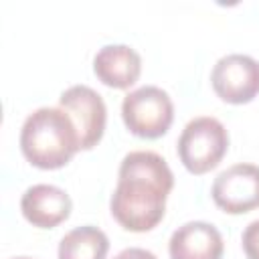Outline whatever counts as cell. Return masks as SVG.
Here are the masks:
<instances>
[{"mask_svg":"<svg viewBox=\"0 0 259 259\" xmlns=\"http://www.w3.org/2000/svg\"><path fill=\"white\" fill-rule=\"evenodd\" d=\"M178 158L192 174H206L221 164L229 148V134L217 117L190 119L178 138Z\"/></svg>","mask_w":259,"mask_h":259,"instance_id":"obj_3","label":"cell"},{"mask_svg":"<svg viewBox=\"0 0 259 259\" xmlns=\"http://www.w3.org/2000/svg\"><path fill=\"white\" fill-rule=\"evenodd\" d=\"M59 105L75 121L81 140V150H91L93 146H97V142L103 138L107 121L103 97L87 85H73L61 93Z\"/></svg>","mask_w":259,"mask_h":259,"instance_id":"obj_7","label":"cell"},{"mask_svg":"<svg viewBox=\"0 0 259 259\" xmlns=\"http://www.w3.org/2000/svg\"><path fill=\"white\" fill-rule=\"evenodd\" d=\"M93 73L107 87L127 89L142 73V57L127 45H105L93 57Z\"/></svg>","mask_w":259,"mask_h":259,"instance_id":"obj_10","label":"cell"},{"mask_svg":"<svg viewBox=\"0 0 259 259\" xmlns=\"http://www.w3.org/2000/svg\"><path fill=\"white\" fill-rule=\"evenodd\" d=\"M12 259H32V257H12Z\"/></svg>","mask_w":259,"mask_h":259,"instance_id":"obj_14","label":"cell"},{"mask_svg":"<svg viewBox=\"0 0 259 259\" xmlns=\"http://www.w3.org/2000/svg\"><path fill=\"white\" fill-rule=\"evenodd\" d=\"M214 204L229 214H243L259 206V166L233 164L223 170L210 188Z\"/></svg>","mask_w":259,"mask_h":259,"instance_id":"obj_6","label":"cell"},{"mask_svg":"<svg viewBox=\"0 0 259 259\" xmlns=\"http://www.w3.org/2000/svg\"><path fill=\"white\" fill-rule=\"evenodd\" d=\"M225 243L219 229L204 221L178 227L168 243L170 259H223Z\"/></svg>","mask_w":259,"mask_h":259,"instance_id":"obj_9","label":"cell"},{"mask_svg":"<svg viewBox=\"0 0 259 259\" xmlns=\"http://www.w3.org/2000/svg\"><path fill=\"white\" fill-rule=\"evenodd\" d=\"M241 243L247 259H259V219L247 225V229L243 231Z\"/></svg>","mask_w":259,"mask_h":259,"instance_id":"obj_12","label":"cell"},{"mask_svg":"<svg viewBox=\"0 0 259 259\" xmlns=\"http://www.w3.org/2000/svg\"><path fill=\"white\" fill-rule=\"evenodd\" d=\"M20 150L32 166L57 170L81 150V140L75 121L65 109L38 107L22 123Z\"/></svg>","mask_w":259,"mask_h":259,"instance_id":"obj_2","label":"cell"},{"mask_svg":"<svg viewBox=\"0 0 259 259\" xmlns=\"http://www.w3.org/2000/svg\"><path fill=\"white\" fill-rule=\"evenodd\" d=\"M172 186L174 174L160 154L130 152L119 164L117 186L109 200L113 219L132 233L152 231L164 219Z\"/></svg>","mask_w":259,"mask_h":259,"instance_id":"obj_1","label":"cell"},{"mask_svg":"<svg viewBox=\"0 0 259 259\" xmlns=\"http://www.w3.org/2000/svg\"><path fill=\"white\" fill-rule=\"evenodd\" d=\"M121 117L134 136L156 140L170 130L174 119V105L164 89L156 85H144L123 97Z\"/></svg>","mask_w":259,"mask_h":259,"instance_id":"obj_4","label":"cell"},{"mask_svg":"<svg viewBox=\"0 0 259 259\" xmlns=\"http://www.w3.org/2000/svg\"><path fill=\"white\" fill-rule=\"evenodd\" d=\"M73 208L71 196L53 184H34L24 190L20 210L24 219L38 229H53L69 219Z\"/></svg>","mask_w":259,"mask_h":259,"instance_id":"obj_8","label":"cell"},{"mask_svg":"<svg viewBox=\"0 0 259 259\" xmlns=\"http://www.w3.org/2000/svg\"><path fill=\"white\" fill-rule=\"evenodd\" d=\"M113 259H158L152 251L142 249V247H127L123 251H119Z\"/></svg>","mask_w":259,"mask_h":259,"instance_id":"obj_13","label":"cell"},{"mask_svg":"<svg viewBox=\"0 0 259 259\" xmlns=\"http://www.w3.org/2000/svg\"><path fill=\"white\" fill-rule=\"evenodd\" d=\"M107 251V235L93 225L75 227L59 243V259H105Z\"/></svg>","mask_w":259,"mask_h":259,"instance_id":"obj_11","label":"cell"},{"mask_svg":"<svg viewBox=\"0 0 259 259\" xmlns=\"http://www.w3.org/2000/svg\"><path fill=\"white\" fill-rule=\"evenodd\" d=\"M210 83L223 101L249 103L259 93V61L241 53L225 55L214 63Z\"/></svg>","mask_w":259,"mask_h":259,"instance_id":"obj_5","label":"cell"}]
</instances>
